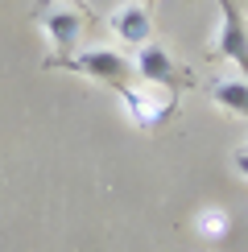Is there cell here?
<instances>
[{
  "mask_svg": "<svg viewBox=\"0 0 248 252\" xmlns=\"http://www.w3.org/2000/svg\"><path fill=\"white\" fill-rule=\"evenodd\" d=\"M37 25L46 29V41L58 50L46 66H58L62 58H70L79 50L83 29H87V13H83L79 4H70V0H46V4L37 8Z\"/></svg>",
  "mask_w": 248,
  "mask_h": 252,
  "instance_id": "obj_1",
  "label": "cell"
},
{
  "mask_svg": "<svg viewBox=\"0 0 248 252\" xmlns=\"http://www.w3.org/2000/svg\"><path fill=\"white\" fill-rule=\"evenodd\" d=\"M108 25H112V33H116L120 41H128V46H145V41L153 37L149 4H120V8H112Z\"/></svg>",
  "mask_w": 248,
  "mask_h": 252,
  "instance_id": "obj_6",
  "label": "cell"
},
{
  "mask_svg": "<svg viewBox=\"0 0 248 252\" xmlns=\"http://www.w3.org/2000/svg\"><path fill=\"white\" fill-rule=\"evenodd\" d=\"M236 165H240V174H248V153H240V157H236Z\"/></svg>",
  "mask_w": 248,
  "mask_h": 252,
  "instance_id": "obj_9",
  "label": "cell"
},
{
  "mask_svg": "<svg viewBox=\"0 0 248 252\" xmlns=\"http://www.w3.org/2000/svg\"><path fill=\"white\" fill-rule=\"evenodd\" d=\"M194 227H199V236H207V240H219L232 223H227V215H223V211H215V207H211V211H203V215H199V223H194Z\"/></svg>",
  "mask_w": 248,
  "mask_h": 252,
  "instance_id": "obj_8",
  "label": "cell"
},
{
  "mask_svg": "<svg viewBox=\"0 0 248 252\" xmlns=\"http://www.w3.org/2000/svg\"><path fill=\"white\" fill-rule=\"evenodd\" d=\"M58 66H70V70L103 83V87H116V91L128 87V79H132V58H124L120 50H79V54L62 58Z\"/></svg>",
  "mask_w": 248,
  "mask_h": 252,
  "instance_id": "obj_2",
  "label": "cell"
},
{
  "mask_svg": "<svg viewBox=\"0 0 248 252\" xmlns=\"http://www.w3.org/2000/svg\"><path fill=\"white\" fill-rule=\"evenodd\" d=\"M137 75L145 83H153V87H170V91H182V87L194 83L190 70H186L161 41H145V46H137Z\"/></svg>",
  "mask_w": 248,
  "mask_h": 252,
  "instance_id": "obj_3",
  "label": "cell"
},
{
  "mask_svg": "<svg viewBox=\"0 0 248 252\" xmlns=\"http://www.w3.org/2000/svg\"><path fill=\"white\" fill-rule=\"evenodd\" d=\"M141 4H153V0H141Z\"/></svg>",
  "mask_w": 248,
  "mask_h": 252,
  "instance_id": "obj_10",
  "label": "cell"
},
{
  "mask_svg": "<svg viewBox=\"0 0 248 252\" xmlns=\"http://www.w3.org/2000/svg\"><path fill=\"white\" fill-rule=\"evenodd\" d=\"M219 4V33H215L211 54L227 58L232 66H240V75H248V25L236 0H215Z\"/></svg>",
  "mask_w": 248,
  "mask_h": 252,
  "instance_id": "obj_4",
  "label": "cell"
},
{
  "mask_svg": "<svg viewBox=\"0 0 248 252\" xmlns=\"http://www.w3.org/2000/svg\"><path fill=\"white\" fill-rule=\"evenodd\" d=\"M211 99L219 103L223 112L248 120V79H215L211 83Z\"/></svg>",
  "mask_w": 248,
  "mask_h": 252,
  "instance_id": "obj_7",
  "label": "cell"
},
{
  "mask_svg": "<svg viewBox=\"0 0 248 252\" xmlns=\"http://www.w3.org/2000/svg\"><path fill=\"white\" fill-rule=\"evenodd\" d=\"M153 87V83H149ZM124 103H128V116L141 124V128H157L161 120L174 116V91L170 87H153V91H141V87H120Z\"/></svg>",
  "mask_w": 248,
  "mask_h": 252,
  "instance_id": "obj_5",
  "label": "cell"
}]
</instances>
